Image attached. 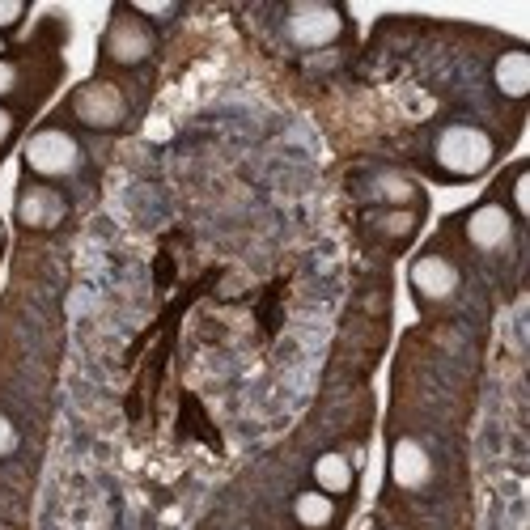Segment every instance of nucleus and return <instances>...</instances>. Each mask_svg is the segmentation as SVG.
Here are the masks:
<instances>
[{
	"label": "nucleus",
	"mask_w": 530,
	"mask_h": 530,
	"mask_svg": "<svg viewBox=\"0 0 530 530\" xmlns=\"http://www.w3.org/2000/svg\"><path fill=\"white\" fill-rule=\"evenodd\" d=\"M68 111H73V119L81 123V128L90 132H115L123 128V119H128V94L119 90L115 81H85L73 90V98H68Z\"/></svg>",
	"instance_id": "2"
},
{
	"label": "nucleus",
	"mask_w": 530,
	"mask_h": 530,
	"mask_svg": "<svg viewBox=\"0 0 530 530\" xmlns=\"http://www.w3.org/2000/svg\"><path fill=\"white\" fill-rule=\"evenodd\" d=\"M132 13L149 22V17H174V13H179V5H149V0H140V5H132Z\"/></svg>",
	"instance_id": "17"
},
{
	"label": "nucleus",
	"mask_w": 530,
	"mask_h": 530,
	"mask_svg": "<svg viewBox=\"0 0 530 530\" xmlns=\"http://www.w3.org/2000/svg\"><path fill=\"white\" fill-rule=\"evenodd\" d=\"M458 280H463V276H458V268L446 255H437V251L420 255L412 263V293H416V302H424V306L450 302V297L458 293Z\"/></svg>",
	"instance_id": "7"
},
{
	"label": "nucleus",
	"mask_w": 530,
	"mask_h": 530,
	"mask_svg": "<svg viewBox=\"0 0 530 530\" xmlns=\"http://www.w3.org/2000/svg\"><path fill=\"white\" fill-rule=\"evenodd\" d=\"M374 196L386 200V204H412L416 200V183L408 179V174H399V170H382L374 179Z\"/></svg>",
	"instance_id": "13"
},
{
	"label": "nucleus",
	"mask_w": 530,
	"mask_h": 530,
	"mask_svg": "<svg viewBox=\"0 0 530 530\" xmlns=\"http://www.w3.org/2000/svg\"><path fill=\"white\" fill-rule=\"evenodd\" d=\"M68 217V200L60 196L56 187L47 183H26L17 191V225L34 229V234H47Z\"/></svg>",
	"instance_id": "6"
},
{
	"label": "nucleus",
	"mask_w": 530,
	"mask_h": 530,
	"mask_svg": "<svg viewBox=\"0 0 530 530\" xmlns=\"http://www.w3.org/2000/svg\"><path fill=\"white\" fill-rule=\"evenodd\" d=\"M314 484H318V492H327V497H344L352 488V463L335 450L318 454L314 458Z\"/></svg>",
	"instance_id": "11"
},
{
	"label": "nucleus",
	"mask_w": 530,
	"mask_h": 530,
	"mask_svg": "<svg viewBox=\"0 0 530 530\" xmlns=\"http://www.w3.org/2000/svg\"><path fill=\"white\" fill-rule=\"evenodd\" d=\"M492 81H497V90L505 94V98H526V90H530V56L522 47H509L505 56L497 60V68H492Z\"/></svg>",
	"instance_id": "10"
},
{
	"label": "nucleus",
	"mask_w": 530,
	"mask_h": 530,
	"mask_svg": "<svg viewBox=\"0 0 530 530\" xmlns=\"http://www.w3.org/2000/svg\"><path fill=\"white\" fill-rule=\"evenodd\" d=\"M429 475H433V458H429V450H424L416 437L395 441V450H391V480H395L399 488L416 492V488L429 484Z\"/></svg>",
	"instance_id": "9"
},
{
	"label": "nucleus",
	"mask_w": 530,
	"mask_h": 530,
	"mask_svg": "<svg viewBox=\"0 0 530 530\" xmlns=\"http://www.w3.org/2000/svg\"><path fill=\"white\" fill-rule=\"evenodd\" d=\"M0 51H5V39H0Z\"/></svg>",
	"instance_id": "21"
},
{
	"label": "nucleus",
	"mask_w": 530,
	"mask_h": 530,
	"mask_svg": "<svg viewBox=\"0 0 530 530\" xmlns=\"http://www.w3.org/2000/svg\"><path fill=\"white\" fill-rule=\"evenodd\" d=\"M492 157H497V140L484 128H475V123H450V128H441L433 140V162L450 183L480 179L492 166Z\"/></svg>",
	"instance_id": "1"
},
{
	"label": "nucleus",
	"mask_w": 530,
	"mask_h": 530,
	"mask_svg": "<svg viewBox=\"0 0 530 530\" xmlns=\"http://www.w3.org/2000/svg\"><path fill=\"white\" fill-rule=\"evenodd\" d=\"M17 450V429H13V420L0 412V458H9Z\"/></svg>",
	"instance_id": "16"
},
{
	"label": "nucleus",
	"mask_w": 530,
	"mask_h": 530,
	"mask_svg": "<svg viewBox=\"0 0 530 530\" xmlns=\"http://www.w3.org/2000/svg\"><path fill=\"white\" fill-rule=\"evenodd\" d=\"M344 34V13L335 5H318V0H302V5H289L285 13V39L302 51L314 47H331Z\"/></svg>",
	"instance_id": "5"
},
{
	"label": "nucleus",
	"mask_w": 530,
	"mask_h": 530,
	"mask_svg": "<svg viewBox=\"0 0 530 530\" xmlns=\"http://www.w3.org/2000/svg\"><path fill=\"white\" fill-rule=\"evenodd\" d=\"M26 166L39 179H73V174L85 166V153L77 145V136H68L64 128H39L26 140Z\"/></svg>",
	"instance_id": "3"
},
{
	"label": "nucleus",
	"mask_w": 530,
	"mask_h": 530,
	"mask_svg": "<svg viewBox=\"0 0 530 530\" xmlns=\"http://www.w3.org/2000/svg\"><path fill=\"white\" fill-rule=\"evenodd\" d=\"M293 518L302 522L306 530H327L335 522V501L327 497V492L310 488V492H302V497L293 501Z\"/></svg>",
	"instance_id": "12"
},
{
	"label": "nucleus",
	"mask_w": 530,
	"mask_h": 530,
	"mask_svg": "<svg viewBox=\"0 0 530 530\" xmlns=\"http://www.w3.org/2000/svg\"><path fill=\"white\" fill-rule=\"evenodd\" d=\"M378 229L386 238H408L412 229H416V212L412 208H395V212H386V217L378 221Z\"/></svg>",
	"instance_id": "14"
},
{
	"label": "nucleus",
	"mask_w": 530,
	"mask_h": 530,
	"mask_svg": "<svg viewBox=\"0 0 530 530\" xmlns=\"http://www.w3.org/2000/svg\"><path fill=\"white\" fill-rule=\"evenodd\" d=\"M467 242L475 251H505L514 242V217L501 208V204H480L467 217Z\"/></svg>",
	"instance_id": "8"
},
{
	"label": "nucleus",
	"mask_w": 530,
	"mask_h": 530,
	"mask_svg": "<svg viewBox=\"0 0 530 530\" xmlns=\"http://www.w3.org/2000/svg\"><path fill=\"white\" fill-rule=\"evenodd\" d=\"M0 238H5V229H0Z\"/></svg>",
	"instance_id": "23"
},
{
	"label": "nucleus",
	"mask_w": 530,
	"mask_h": 530,
	"mask_svg": "<svg viewBox=\"0 0 530 530\" xmlns=\"http://www.w3.org/2000/svg\"><path fill=\"white\" fill-rule=\"evenodd\" d=\"M391 530H403V526H391Z\"/></svg>",
	"instance_id": "22"
},
{
	"label": "nucleus",
	"mask_w": 530,
	"mask_h": 530,
	"mask_svg": "<svg viewBox=\"0 0 530 530\" xmlns=\"http://www.w3.org/2000/svg\"><path fill=\"white\" fill-rule=\"evenodd\" d=\"M9 136H13V115L0 106V145H9Z\"/></svg>",
	"instance_id": "20"
},
{
	"label": "nucleus",
	"mask_w": 530,
	"mask_h": 530,
	"mask_svg": "<svg viewBox=\"0 0 530 530\" xmlns=\"http://www.w3.org/2000/svg\"><path fill=\"white\" fill-rule=\"evenodd\" d=\"M514 212H518V217H526V170L514 174Z\"/></svg>",
	"instance_id": "19"
},
{
	"label": "nucleus",
	"mask_w": 530,
	"mask_h": 530,
	"mask_svg": "<svg viewBox=\"0 0 530 530\" xmlns=\"http://www.w3.org/2000/svg\"><path fill=\"white\" fill-rule=\"evenodd\" d=\"M22 17H26V5H22V0H0V30L17 26Z\"/></svg>",
	"instance_id": "15"
},
{
	"label": "nucleus",
	"mask_w": 530,
	"mask_h": 530,
	"mask_svg": "<svg viewBox=\"0 0 530 530\" xmlns=\"http://www.w3.org/2000/svg\"><path fill=\"white\" fill-rule=\"evenodd\" d=\"M13 90H17V68L9 60H0V98L13 94Z\"/></svg>",
	"instance_id": "18"
},
{
	"label": "nucleus",
	"mask_w": 530,
	"mask_h": 530,
	"mask_svg": "<svg viewBox=\"0 0 530 530\" xmlns=\"http://www.w3.org/2000/svg\"><path fill=\"white\" fill-rule=\"evenodd\" d=\"M157 47V34L145 17H136L132 9H119L111 22H106V34H102V60L106 64H119V68H136L153 56Z\"/></svg>",
	"instance_id": "4"
}]
</instances>
